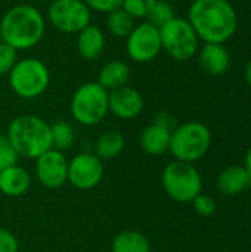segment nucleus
I'll return each mask as SVG.
<instances>
[{
    "label": "nucleus",
    "mask_w": 251,
    "mask_h": 252,
    "mask_svg": "<svg viewBox=\"0 0 251 252\" xmlns=\"http://www.w3.org/2000/svg\"><path fill=\"white\" fill-rule=\"evenodd\" d=\"M161 186L169 198L180 204H188L203 193V177L194 164L175 159L164 167Z\"/></svg>",
    "instance_id": "39448f33"
},
{
    "label": "nucleus",
    "mask_w": 251,
    "mask_h": 252,
    "mask_svg": "<svg viewBox=\"0 0 251 252\" xmlns=\"http://www.w3.org/2000/svg\"><path fill=\"white\" fill-rule=\"evenodd\" d=\"M194 211L200 217H212L216 213V201L204 193H200L194 201H192Z\"/></svg>",
    "instance_id": "cd10ccee"
},
{
    "label": "nucleus",
    "mask_w": 251,
    "mask_h": 252,
    "mask_svg": "<svg viewBox=\"0 0 251 252\" xmlns=\"http://www.w3.org/2000/svg\"><path fill=\"white\" fill-rule=\"evenodd\" d=\"M216 186L225 196H235L250 188L251 177L244 165H229L219 173Z\"/></svg>",
    "instance_id": "dca6fc26"
},
{
    "label": "nucleus",
    "mask_w": 251,
    "mask_h": 252,
    "mask_svg": "<svg viewBox=\"0 0 251 252\" xmlns=\"http://www.w3.org/2000/svg\"><path fill=\"white\" fill-rule=\"evenodd\" d=\"M151 252H152V251H151Z\"/></svg>",
    "instance_id": "f704fd0d"
},
{
    "label": "nucleus",
    "mask_w": 251,
    "mask_h": 252,
    "mask_svg": "<svg viewBox=\"0 0 251 252\" xmlns=\"http://www.w3.org/2000/svg\"><path fill=\"white\" fill-rule=\"evenodd\" d=\"M6 136L18 157L36 159L52 149L50 124L33 114L15 117L6 131Z\"/></svg>",
    "instance_id": "7ed1b4c3"
},
{
    "label": "nucleus",
    "mask_w": 251,
    "mask_h": 252,
    "mask_svg": "<svg viewBox=\"0 0 251 252\" xmlns=\"http://www.w3.org/2000/svg\"><path fill=\"white\" fill-rule=\"evenodd\" d=\"M7 75L12 92L27 100L41 96L50 84V72L47 65L33 56L18 59Z\"/></svg>",
    "instance_id": "423d86ee"
},
{
    "label": "nucleus",
    "mask_w": 251,
    "mask_h": 252,
    "mask_svg": "<svg viewBox=\"0 0 251 252\" xmlns=\"http://www.w3.org/2000/svg\"><path fill=\"white\" fill-rule=\"evenodd\" d=\"M50 139H52V148L61 152L68 151L74 140H75V133L72 126L68 121L59 120L50 124Z\"/></svg>",
    "instance_id": "5701e85b"
},
{
    "label": "nucleus",
    "mask_w": 251,
    "mask_h": 252,
    "mask_svg": "<svg viewBox=\"0 0 251 252\" xmlns=\"http://www.w3.org/2000/svg\"><path fill=\"white\" fill-rule=\"evenodd\" d=\"M130 75H132V69H130L129 63H126L124 61H120V59H114V61H108L107 63L102 65V68L99 69V74H98V83L107 92H111V90L120 89L123 86H127Z\"/></svg>",
    "instance_id": "6ab92c4d"
},
{
    "label": "nucleus",
    "mask_w": 251,
    "mask_h": 252,
    "mask_svg": "<svg viewBox=\"0 0 251 252\" xmlns=\"http://www.w3.org/2000/svg\"><path fill=\"white\" fill-rule=\"evenodd\" d=\"M244 77H246V81H247L249 87H250V89H251V59H250V62L247 63V68H246Z\"/></svg>",
    "instance_id": "473e14b6"
},
{
    "label": "nucleus",
    "mask_w": 251,
    "mask_h": 252,
    "mask_svg": "<svg viewBox=\"0 0 251 252\" xmlns=\"http://www.w3.org/2000/svg\"><path fill=\"white\" fill-rule=\"evenodd\" d=\"M70 109L72 118L80 126L93 127L109 112L108 92L98 81L84 83L72 93Z\"/></svg>",
    "instance_id": "0eeeda50"
},
{
    "label": "nucleus",
    "mask_w": 251,
    "mask_h": 252,
    "mask_svg": "<svg viewBox=\"0 0 251 252\" xmlns=\"http://www.w3.org/2000/svg\"><path fill=\"white\" fill-rule=\"evenodd\" d=\"M108 109L120 120H133L143 111V96L135 87L123 86L108 92Z\"/></svg>",
    "instance_id": "ddd939ff"
},
{
    "label": "nucleus",
    "mask_w": 251,
    "mask_h": 252,
    "mask_svg": "<svg viewBox=\"0 0 251 252\" xmlns=\"http://www.w3.org/2000/svg\"><path fill=\"white\" fill-rule=\"evenodd\" d=\"M136 25V19L130 16L123 7L107 13V28L111 35L117 38H126Z\"/></svg>",
    "instance_id": "4be33fe9"
},
{
    "label": "nucleus",
    "mask_w": 251,
    "mask_h": 252,
    "mask_svg": "<svg viewBox=\"0 0 251 252\" xmlns=\"http://www.w3.org/2000/svg\"><path fill=\"white\" fill-rule=\"evenodd\" d=\"M198 61L203 71L213 77L223 75L231 65L226 47L219 43H204L198 52Z\"/></svg>",
    "instance_id": "4468645a"
},
{
    "label": "nucleus",
    "mask_w": 251,
    "mask_h": 252,
    "mask_svg": "<svg viewBox=\"0 0 251 252\" xmlns=\"http://www.w3.org/2000/svg\"><path fill=\"white\" fill-rule=\"evenodd\" d=\"M154 123H157V124H160V126H163V127H166V128H169V130H175V127L178 126L176 124V120H175V117L170 114V112H167V111H161V112H158L155 117H154Z\"/></svg>",
    "instance_id": "7c9ffc66"
},
{
    "label": "nucleus",
    "mask_w": 251,
    "mask_h": 252,
    "mask_svg": "<svg viewBox=\"0 0 251 252\" xmlns=\"http://www.w3.org/2000/svg\"><path fill=\"white\" fill-rule=\"evenodd\" d=\"M126 148L124 136L117 130H105L99 134L95 143V155L102 161L115 159L123 154Z\"/></svg>",
    "instance_id": "aec40b11"
},
{
    "label": "nucleus",
    "mask_w": 251,
    "mask_h": 252,
    "mask_svg": "<svg viewBox=\"0 0 251 252\" xmlns=\"http://www.w3.org/2000/svg\"><path fill=\"white\" fill-rule=\"evenodd\" d=\"M104 179V161L93 152H80L68 161V183L78 190H90Z\"/></svg>",
    "instance_id": "9b49d317"
},
{
    "label": "nucleus",
    "mask_w": 251,
    "mask_h": 252,
    "mask_svg": "<svg viewBox=\"0 0 251 252\" xmlns=\"http://www.w3.org/2000/svg\"><path fill=\"white\" fill-rule=\"evenodd\" d=\"M163 50L175 61H189L198 52V35L188 19L173 18L160 28Z\"/></svg>",
    "instance_id": "6e6552de"
},
{
    "label": "nucleus",
    "mask_w": 251,
    "mask_h": 252,
    "mask_svg": "<svg viewBox=\"0 0 251 252\" xmlns=\"http://www.w3.org/2000/svg\"><path fill=\"white\" fill-rule=\"evenodd\" d=\"M112 252H151L149 239L139 230H123L111 242Z\"/></svg>",
    "instance_id": "412c9836"
},
{
    "label": "nucleus",
    "mask_w": 251,
    "mask_h": 252,
    "mask_svg": "<svg viewBox=\"0 0 251 252\" xmlns=\"http://www.w3.org/2000/svg\"><path fill=\"white\" fill-rule=\"evenodd\" d=\"M46 31L43 13L33 4H16L0 19V38L16 52L37 46Z\"/></svg>",
    "instance_id": "f03ea898"
},
{
    "label": "nucleus",
    "mask_w": 251,
    "mask_h": 252,
    "mask_svg": "<svg viewBox=\"0 0 251 252\" xmlns=\"http://www.w3.org/2000/svg\"><path fill=\"white\" fill-rule=\"evenodd\" d=\"M18 158L19 157L10 145L7 136L0 134V171L13 164H18Z\"/></svg>",
    "instance_id": "a878e982"
},
{
    "label": "nucleus",
    "mask_w": 251,
    "mask_h": 252,
    "mask_svg": "<svg viewBox=\"0 0 251 252\" xmlns=\"http://www.w3.org/2000/svg\"><path fill=\"white\" fill-rule=\"evenodd\" d=\"M188 21L204 43L223 44L238 27V16L229 0H194Z\"/></svg>",
    "instance_id": "f257e3e1"
},
{
    "label": "nucleus",
    "mask_w": 251,
    "mask_h": 252,
    "mask_svg": "<svg viewBox=\"0 0 251 252\" xmlns=\"http://www.w3.org/2000/svg\"><path fill=\"white\" fill-rule=\"evenodd\" d=\"M53 28L64 34H77L90 24L92 10L83 0H53L47 9Z\"/></svg>",
    "instance_id": "1a4fd4ad"
},
{
    "label": "nucleus",
    "mask_w": 251,
    "mask_h": 252,
    "mask_svg": "<svg viewBox=\"0 0 251 252\" xmlns=\"http://www.w3.org/2000/svg\"><path fill=\"white\" fill-rule=\"evenodd\" d=\"M36 176L46 189H59L68 183V159L64 152L49 149L36 158Z\"/></svg>",
    "instance_id": "f8f14e48"
},
{
    "label": "nucleus",
    "mask_w": 251,
    "mask_h": 252,
    "mask_svg": "<svg viewBox=\"0 0 251 252\" xmlns=\"http://www.w3.org/2000/svg\"><path fill=\"white\" fill-rule=\"evenodd\" d=\"M170 137H172V130L152 121L141 131L139 143H141V148L148 155L158 157L169 151Z\"/></svg>",
    "instance_id": "a211bd4d"
},
{
    "label": "nucleus",
    "mask_w": 251,
    "mask_h": 252,
    "mask_svg": "<svg viewBox=\"0 0 251 252\" xmlns=\"http://www.w3.org/2000/svg\"><path fill=\"white\" fill-rule=\"evenodd\" d=\"M77 50L86 61H96L105 50V34L93 24L77 32Z\"/></svg>",
    "instance_id": "f3484780"
},
{
    "label": "nucleus",
    "mask_w": 251,
    "mask_h": 252,
    "mask_svg": "<svg viewBox=\"0 0 251 252\" xmlns=\"http://www.w3.org/2000/svg\"><path fill=\"white\" fill-rule=\"evenodd\" d=\"M161 50L160 28L148 21L136 24L132 32L126 37V52L133 62L148 63L154 61Z\"/></svg>",
    "instance_id": "9d476101"
},
{
    "label": "nucleus",
    "mask_w": 251,
    "mask_h": 252,
    "mask_svg": "<svg viewBox=\"0 0 251 252\" xmlns=\"http://www.w3.org/2000/svg\"><path fill=\"white\" fill-rule=\"evenodd\" d=\"M18 62V52L9 44L0 41V75H7Z\"/></svg>",
    "instance_id": "bb28decb"
},
{
    "label": "nucleus",
    "mask_w": 251,
    "mask_h": 252,
    "mask_svg": "<svg viewBox=\"0 0 251 252\" xmlns=\"http://www.w3.org/2000/svg\"><path fill=\"white\" fill-rule=\"evenodd\" d=\"M212 146V131L200 121L178 124L172 131L169 152L176 161L194 164L204 158Z\"/></svg>",
    "instance_id": "20e7f679"
},
{
    "label": "nucleus",
    "mask_w": 251,
    "mask_h": 252,
    "mask_svg": "<svg viewBox=\"0 0 251 252\" xmlns=\"http://www.w3.org/2000/svg\"><path fill=\"white\" fill-rule=\"evenodd\" d=\"M31 188L30 173L18 164L0 171V193L9 198H19Z\"/></svg>",
    "instance_id": "2eb2a0df"
},
{
    "label": "nucleus",
    "mask_w": 251,
    "mask_h": 252,
    "mask_svg": "<svg viewBox=\"0 0 251 252\" xmlns=\"http://www.w3.org/2000/svg\"><path fill=\"white\" fill-rule=\"evenodd\" d=\"M244 168L247 170V173L250 174L251 177V146L249 148V151L246 154V158H244Z\"/></svg>",
    "instance_id": "2f4dec72"
},
{
    "label": "nucleus",
    "mask_w": 251,
    "mask_h": 252,
    "mask_svg": "<svg viewBox=\"0 0 251 252\" xmlns=\"http://www.w3.org/2000/svg\"><path fill=\"white\" fill-rule=\"evenodd\" d=\"M0 41H1V38H0Z\"/></svg>",
    "instance_id": "72a5a7b5"
},
{
    "label": "nucleus",
    "mask_w": 251,
    "mask_h": 252,
    "mask_svg": "<svg viewBox=\"0 0 251 252\" xmlns=\"http://www.w3.org/2000/svg\"><path fill=\"white\" fill-rule=\"evenodd\" d=\"M19 241L18 238L4 227H0V252H18Z\"/></svg>",
    "instance_id": "c756f323"
},
{
    "label": "nucleus",
    "mask_w": 251,
    "mask_h": 252,
    "mask_svg": "<svg viewBox=\"0 0 251 252\" xmlns=\"http://www.w3.org/2000/svg\"><path fill=\"white\" fill-rule=\"evenodd\" d=\"M90 10H96L99 13H109L115 9H120L123 0H83Z\"/></svg>",
    "instance_id": "c85d7f7f"
},
{
    "label": "nucleus",
    "mask_w": 251,
    "mask_h": 252,
    "mask_svg": "<svg viewBox=\"0 0 251 252\" xmlns=\"http://www.w3.org/2000/svg\"><path fill=\"white\" fill-rule=\"evenodd\" d=\"M173 18H176L175 15V9L170 3L163 1V0H155L148 18L145 21L151 22L152 25H155L157 28H161L163 25H166L167 22H170Z\"/></svg>",
    "instance_id": "b1692460"
},
{
    "label": "nucleus",
    "mask_w": 251,
    "mask_h": 252,
    "mask_svg": "<svg viewBox=\"0 0 251 252\" xmlns=\"http://www.w3.org/2000/svg\"><path fill=\"white\" fill-rule=\"evenodd\" d=\"M155 0H123L121 7L135 19H146Z\"/></svg>",
    "instance_id": "393cba45"
}]
</instances>
